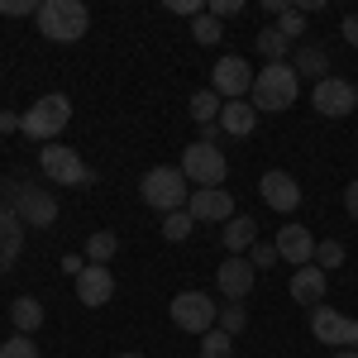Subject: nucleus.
Returning <instances> with one entry per match:
<instances>
[{
  "label": "nucleus",
  "instance_id": "bb28decb",
  "mask_svg": "<svg viewBox=\"0 0 358 358\" xmlns=\"http://www.w3.org/2000/svg\"><path fill=\"white\" fill-rule=\"evenodd\" d=\"M287 48H292V38H282V34H277V24L258 34V53L268 57V62H282V57H287Z\"/></svg>",
  "mask_w": 358,
  "mask_h": 358
},
{
  "label": "nucleus",
  "instance_id": "6e6552de",
  "mask_svg": "<svg viewBox=\"0 0 358 358\" xmlns=\"http://www.w3.org/2000/svg\"><path fill=\"white\" fill-rule=\"evenodd\" d=\"M182 172H187V182H196V187H220L224 177H229V163H224V153L215 148V143H187L182 148Z\"/></svg>",
  "mask_w": 358,
  "mask_h": 358
},
{
  "label": "nucleus",
  "instance_id": "2eb2a0df",
  "mask_svg": "<svg viewBox=\"0 0 358 358\" xmlns=\"http://www.w3.org/2000/svg\"><path fill=\"white\" fill-rule=\"evenodd\" d=\"M187 215L196 224L201 220H234V196L220 192V187H196L192 201H187Z\"/></svg>",
  "mask_w": 358,
  "mask_h": 358
},
{
  "label": "nucleus",
  "instance_id": "c756f323",
  "mask_svg": "<svg viewBox=\"0 0 358 358\" xmlns=\"http://www.w3.org/2000/svg\"><path fill=\"white\" fill-rule=\"evenodd\" d=\"M339 263H344V244H339V239H320V244H315V268L330 273Z\"/></svg>",
  "mask_w": 358,
  "mask_h": 358
},
{
  "label": "nucleus",
  "instance_id": "e433bc0d",
  "mask_svg": "<svg viewBox=\"0 0 358 358\" xmlns=\"http://www.w3.org/2000/svg\"><path fill=\"white\" fill-rule=\"evenodd\" d=\"M344 210L358 220V182H349V187H344Z\"/></svg>",
  "mask_w": 358,
  "mask_h": 358
},
{
  "label": "nucleus",
  "instance_id": "7ed1b4c3",
  "mask_svg": "<svg viewBox=\"0 0 358 358\" xmlns=\"http://www.w3.org/2000/svg\"><path fill=\"white\" fill-rule=\"evenodd\" d=\"M138 196H143V206H153V210L172 215V210H187V201H192V182H187L182 167H153V172H143Z\"/></svg>",
  "mask_w": 358,
  "mask_h": 358
},
{
  "label": "nucleus",
  "instance_id": "0eeeda50",
  "mask_svg": "<svg viewBox=\"0 0 358 358\" xmlns=\"http://www.w3.org/2000/svg\"><path fill=\"white\" fill-rule=\"evenodd\" d=\"M5 192H10V210L24 224L43 229V224L57 220V196L53 192H43V187H34V182H10Z\"/></svg>",
  "mask_w": 358,
  "mask_h": 358
},
{
  "label": "nucleus",
  "instance_id": "aec40b11",
  "mask_svg": "<svg viewBox=\"0 0 358 358\" xmlns=\"http://www.w3.org/2000/svg\"><path fill=\"white\" fill-rule=\"evenodd\" d=\"M224 248L229 253H244V248L258 244V224H253V215H234V220H224Z\"/></svg>",
  "mask_w": 358,
  "mask_h": 358
},
{
  "label": "nucleus",
  "instance_id": "a19ab883",
  "mask_svg": "<svg viewBox=\"0 0 358 358\" xmlns=\"http://www.w3.org/2000/svg\"><path fill=\"white\" fill-rule=\"evenodd\" d=\"M10 129H20V115H10V110H0V134H10Z\"/></svg>",
  "mask_w": 358,
  "mask_h": 358
},
{
  "label": "nucleus",
  "instance_id": "79ce46f5",
  "mask_svg": "<svg viewBox=\"0 0 358 358\" xmlns=\"http://www.w3.org/2000/svg\"><path fill=\"white\" fill-rule=\"evenodd\" d=\"M334 358H358V349H339V354H334Z\"/></svg>",
  "mask_w": 358,
  "mask_h": 358
},
{
  "label": "nucleus",
  "instance_id": "412c9836",
  "mask_svg": "<svg viewBox=\"0 0 358 358\" xmlns=\"http://www.w3.org/2000/svg\"><path fill=\"white\" fill-rule=\"evenodd\" d=\"M292 67H296V77H315V82H325V77H330V53L315 48V43H306V48H296Z\"/></svg>",
  "mask_w": 358,
  "mask_h": 358
},
{
  "label": "nucleus",
  "instance_id": "a878e982",
  "mask_svg": "<svg viewBox=\"0 0 358 358\" xmlns=\"http://www.w3.org/2000/svg\"><path fill=\"white\" fill-rule=\"evenodd\" d=\"M215 330H224L229 339H234V334H244V330H248V310H244V301L220 306V320H215Z\"/></svg>",
  "mask_w": 358,
  "mask_h": 358
},
{
  "label": "nucleus",
  "instance_id": "c9c22d12",
  "mask_svg": "<svg viewBox=\"0 0 358 358\" xmlns=\"http://www.w3.org/2000/svg\"><path fill=\"white\" fill-rule=\"evenodd\" d=\"M167 10H172V15H206V5H201V0H167Z\"/></svg>",
  "mask_w": 358,
  "mask_h": 358
},
{
  "label": "nucleus",
  "instance_id": "39448f33",
  "mask_svg": "<svg viewBox=\"0 0 358 358\" xmlns=\"http://www.w3.org/2000/svg\"><path fill=\"white\" fill-rule=\"evenodd\" d=\"M38 167H43V177H53L57 187H91L96 182V172L82 163V153L67 148V143H43L38 148Z\"/></svg>",
  "mask_w": 358,
  "mask_h": 358
},
{
  "label": "nucleus",
  "instance_id": "f8f14e48",
  "mask_svg": "<svg viewBox=\"0 0 358 358\" xmlns=\"http://www.w3.org/2000/svg\"><path fill=\"white\" fill-rule=\"evenodd\" d=\"M273 244H277V258L292 263V268H310L315 263V234L306 224H282Z\"/></svg>",
  "mask_w": 358,
  "mask_h": 358
},
{
  "label": "nucleus",
  "instance_id": "f257e3e1",
  "mask_svg": "<svg viewBox=\"0 0 358 358\" xmlns=\"http://www.w3.org/2000/svg\"><path fill=\"white\" fill-rule=\"evenodd\" d=\"M301 96V77L292 62H268L263 72H253V91H248V106L258 115H277V110H292Z\"/></svg>",
  "mask_w": 358,
  "mask_h": 358
},
{
  "label": "nucleus",
  "instance_id": "5701e85b",
  "mask_svg": "<svg viewBox=\"0 0 358 358\" xmlns=\"http://www.w3.org/2000/svg\"><path fill=\"white\" fill-rule=\"evenodd\" d=\"M115 253H120V239H115L110 229H96V234L86 239V263H96V268H106Z\"/></svg>",
  "mask_w": 358,
  "mask_h": 358
},
{
  "label": "nucleus",
  "instance_id": "423d86ee",
  "mask_svg": "<svg viewBox=\"0 0 358 358\" xmlns=\"http://www.w3.org/2000/svg\"><path fill=\"white\" fill-rule=\"evenodd\" d=\"M167 315H172V325L187 334H210L215 330V320H220V306L210 301L206 292H177L172 306H167Z\"/></svg>",
  "mask_w": 358,
  "mask_h": 358
},
{
  "label": "nucleus",
  "instance_id": "dca6fc26",
  "mask_svg": "<svg viewBox=\"0 0 358 358\" xmlns=\"http://www.w3.org/2000/svg\"><path fill=\"white\" fill-rule=\"evenodd\" d=\"M115 296V277H110V268H96V263H86L82 273H77V301L82 306H106Z\"/></svg>",
  "mask_w": 358,
  "mask_h": 358
},
{
  "label": "nucleus",
  "instance_id": "4c0bfd02",
  "mask_svg": "<svg viewBox=\"0 0 358 358\" xmlns=\"http://www.w3.org/2000/svg\"><path fill=\"white\" fill-rule=\"evenodd\" d=\"M339 34H344V38H349V43H354V48H358V15H349V20L339 24Z\"/></svg>",
  "mask_w": 358,
  "mask_h": 358
},
{
  "label": "nucleus",
  "instance_id": "58836bf2",
  "mask_svg": "<svg viewBox=\"0 0 358 358\" xmlns=\"http://www.w3.org/2000/svg\"><path fill=\"white\" fill-rule=\"evenodd\" d=\"M220 134H224V129H220V120H215V124H201V143H215Z\"/></svg>",
  "mask_w": 358,
  "mask_h": 358
},
{
  "label": "nucleus",
  "instance_id": "2f4dec72",
  "mask_svg": "<svg viewBox=\"0 0 358 358\" xmlns=\"http://www.w3.org/2000/svg\"><path fill=\"white\" fill-rule=\"evenodd\" d=\"M277 34H282V38H301V34H306V15L296 10V5L277 15Z\"/></svg>",
  "mask_w": 358,
  "mask_h": 358
},
{
  "label": "nucleus",
  "instance_id": "20e7f679",
  "mask_svg": "<svg viewBox=\"0 0 358 358\" xmlns=\"http://www.w3.org/2000/svg\"><path fill=\"white\" fill-rule=\"evenodd\" d=\"M67 124H72V101H67L62 91L38 96V101L20 115V129H24L29 138H38V143H57V134H62Z\"/></svg>",
  "mask_w": 358,
  "mask_h": 358
},
{
  "label": "nucleus",
  "instance_id": "4be33fe9",
  "mask_svg": "<svg viewBox=\"0 0 358 358\" xmlns=\"http://www.w3.org/2000/svg\"><path fill=\"white\" fill-rule=\"evenodd\" d=\"M10 320H15V334H34L38 325H43V306H38V296H15Z\"/></svg>",
  "mask_w": 358,
  "mask_h": 358
},
{
  "label": "nucleus",
  "instance_id": "6ab92c4d",
  "mask_svg": "<svg viewBox=\"0 0 358 358\" xmlns=\"http://www.w3.org/2000/svg\"><path fill=\"white\" fill-rule=\"evenodd\" d=\"M220 129L229 138H248L253 129H258V110L248 106V101H224V110H220Z\"/></svg>",
  "mask_w": 358,
  "mask_h": 358
},
{
  "label": "nucleus",
  "instance_id": "f3484780",
  "mask_svg": "<svg viewBox=\"0 0 358 358\" xmlns=\"http://www.w3.org/2000/svg\"><path fill=\"white\" fill-rule=\"evenodd\" d=\"M20 253H24V220L10 206H0V277L20 263Z\"/></svg>",
  "mask_w": 358,
  "mask_h": 358
},
{
  "label": "nucleus",
  "instance_id": "9b49d317",
  "mask_svg": "<svg viewBox=\"0 0 358 358\" xmlns=\"http://www.w3.org/2000/svg\"><path fill=\"white\" fill-rule=\"evenodd\" d=\"M310 334H315L320 344H344V349H358V320L339 315V310H330V306H315V310H310Z\"/></svg>",
  "mask_w": 358,
  "mask_h": 358
},
{
  "label": "nucleus",
  "instance_id": "cd10ccee",
  "mask_svg": "<svg viewBox=\"0 0 358 358\" xmlns=\"http://www.w3.org/2000/svg\"><path fill=\"white\" fill-rule=\"evenodd\" d=\"M192 229H196V220L187 215V210H172V215H163V239H167V244H182Z\"/></svg>",
  "mask_w": 358,
  "mask_h": 358
},
{
  "label": "nucleus",
  "instance_id": "1a4fd4ad",
  "mask_svg": "<svg viewBox=\"0 0 358 358\" xmlns=\"http://www.w3.org/2000/svg\"><path fill=\"white\" fill-rule=\"evenodd\" d=\"M310 106H315V115H325V120H344V115L358 110V86L344 82V77H325V82H315V91H310Z\"/></svg>",
  "mask_w": 358,
  "mask_h": 358
},
{
  "label": "nucleus",
  "instance_id": "ddd939ff",
  "mask_svg": "<svg viewBox=\"0 0 358 358\" xmlns=\"http://www.w3.org/2000/svg\"><path fill=\"white\" fill-rule=\"evenodd\" d=\"M253 277H258V268L248 263L244 253H229L220 268H215V282H220V292L229 301H244L248 292H253Z\"/></svg>",
  "mask_w": 358,
  "mask_h": 358
},
{
  "label": "nucleus",
  "instance_id": "9d476101",
  "mask_svg": "<svg viewBox=\"0 0 358 358\" xmlns=\"http://www.w3.org/2000/svg\"><path fill=\"white\" fill-rule=\"evenodd\" d=\"M210 91L220 96V101H244L248 91H253V67H248L239 53H224L215 62V72H210Z\"/></svg>",
  "mask_w": 358,
  "mask_h": 358
},
{
  "label": "nucleus",
  "instance_id": "b1692460",
  "mask_svg": "<svg viewBox=\"0 0 358 358\" xmlns=\"http://www.w3.org/2000/svg\"><path fill=\"white\" fill-rule=\"evenodd\" d=\"M220 110H224V101L210 91V86L192 96V120H196V124H215V120H220Z\"/></svg>",
  "mask_w": 358,
  "mask_h": 358
},
{
  "label": "nucleus",
  "instance_id": "f03ea898",
  "mask_svg": "<svg viewBox=\"0 0 358 358\" xmlns=\"http://www.w3.org/2000/svg\"><path fill=\"white\" fill-rule=\"evenodd\" d=\"M38 34L53 38V43H77L91 24V10L82 0H38Z\"/></svg>",
  "mask_w": 358,
  "mask_h": 358
},
{
  "label": "nucleus",
  "instance_id": "37998d69",
  "mask_svg": "<svg viewBox=\"0 0 358 358\" xmlns=\"http://www.w3.org/2000/svg\"><path fill=\"white\" fill-rule=\"evenodd\" d=\"M115 358H143V354H115Z\"/></svg>",
  "mask_w": 358,
  "mask_h": 358
},
{
  "label": "nucleus",
  "instance_id": "4468645a",
  "mask_svg": "<svg viewBox=\"0 0 358 358\" xmlns=\"http://www.w3.org/2000/svg\"><path fill=\"white\" fill-rule=\"evenodd\" d=\"M258 192H263V201L273 206L277 215H292L296 206H301V187H296V177L292 172H263V182H258Z\"/></svg>",
  "mask_w": 358,
  "mask_h": 358
},
{
  "label": "nucleus",
  "instance_id": "f704fd0d",
  "mask_svg": "<svg viewBox=\"0 0 358 358\" xmlns=\"http://www.w3.org/2000/svg\"><path fill=\"white\" fill-rule=\"evenodd\" d=\"M0 15H38L34 0H0Z\"/></svg>",
  "mask_w": 358,
  "mask_h": 358
},
{
  "label": "nucleus",
  "instance_id": "393cba45",
  "mask_svg": "<svg viewBox=\"0 0 358 358\" xmlns=\"http://www.w3.org/2000/svg\"><path fill=\"white\" fill-rule=\"evenodd\" d=\"M192 38L210 48V43H220V38H224V24L210 15V10H206V15H196V20H192Z\"/></svg>",
  "mask_w": 358,
  "mask_h": 358
},
{
  "label": "nucleus",
  "instance_id": "7c9ffc66",
  "mask_svg": "<svg viewBox=\"0 0 358 358\" xmlns=\"http://www.w3.org/2000/svg\"><path fill=\"white\" fill-rule=\"evenodd\" d=\"M0 358H38V344H34L29 334H10V339L0 344Z\"/></svg>",
  "mask_w": 358,
  "mask_h": 358
},
{
  "label": "nucleus",
  "instance_id": "c85d7f7f",
  "mask_svg": "<svg viewBox=\"0 0 358 358\" xmlns=\"http://www.w3.org/2000/svg\"><path fill=\"white\" fill-rule=\"evenodd\" d=\"M206 344H201V358H234V339L224 330H210V334H201Z\"/></svg>",
  "mask_w": 358,
  "mask_h": 358
},
{
  "label": "nucleus",
  "instance_id": "72a5a7b5",
  "mask_svg": "<svg viewBox=\"0 0 358 358\" xmlns=\"http://www.w3.org/2000/svg\"><path fill=\"white\" fill-rule=\"evenodd\" d=\"M206 10H210V15H215V20H229V15H239V10H244V0H210V5H206Z\"/></svg>",
  "mask_w": 358,
  "mask_h": 358
},
{
  "label": "nucleus",
  "instance_id": "473e14b6",
  "mask_svg": "<svg viewBox=\"0 0 358 358\" xmlns=\"http://www.w3.org/2000/svg\"><path fill=\"white\" fill-rule=\"evenodd\" d=\"M248 263H253V268H273V263H277V244H253Z\"/></svg>",
  "mask_w": 358,
  "mask_h": 358
},
{
  "label": "nucleus",
  "instance_id": "ea45409f",
  "mask_svg": "<svg viewBox=\"0 0 358 358\" xmlns=\"http://www.w3.org/2000/svg\"><path fill=\"white\" fill-rule=\"evenodd\" d=\"M82 268H86V263H82V258H77V253H67V258H62V273H72V277H77V273H82Z\"/></svg>",
  "mask_w": 358,
  "mask_h": 358
},
{
  "label": "nucleus",
  "instance_id": "a211bd4d",
  "mask_svg": "<svg viewBox=\"0 0 358 358\" xmlns=\"http://www.w3.org/2000/svg\"><path fill=\"white\" fill-rule=\"evenodd\" d=\"M325 292H330V273H320L315 263L292 273V301L296 306H310V310H315V306L325 301Z\"/></svg>",
  "mask_w": 358,
  "mask_h": 358
}]
</instances>
